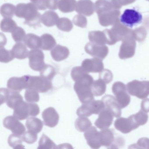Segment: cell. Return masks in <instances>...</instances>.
I'll list each match as a JSON object with an SVG mask.
<instances>
[{"label": "cell", "instance_id": "12", "mask_svg": "<svg viewBox=\"0 0 149 149\" xmlns=\"http://www.w3.org/2000/svg\"><path fill=\"white\" fill-rule=\"evenodd\" d=\"M113 117L112 113L105 108L99 113L98 118L95 122V125L101 130L108 129L112 124Z\"/></svg>", "mask_w": 149, "mask_h": 149}, {"label": "cell", "instance_id": "28", "mask_svg": "<svg viewBox=\"0 0 149 149\" xmlns=\"http://www.w3.org/2000/svg\"><path fill=\"white\" fill-rule=\"evenodd\" d=\"M91 90L95 96L102 95L106 91V83L100 79L94 81L91 86Z\"/></svg>", "mask_w": 149, "mask_h": 149}, {"label": "cell", "instance_id": "48", "mask_svg": "<svg viewBox=\"0 0 149 149\" xmlns=\"http://www.w3.org/2000/svg\"><path fill=\"white\" fill-rule=\"evenodd\" d=\"M30 1L35 5L38 10H45L47 9L45 0H30Z\"/></svg>", "mask_w": 149, "mask_h": 149}, {"label": "cell", "instance_id": "2", "mask_svg": "<svg viewBox=\"0 0 149 149\" xmlns=\"http://www.w3.org/2000/svg\"><path fill=\"white\" fill-rule=\"evenodd\" d=\"M13 109L14 116L20 120H25L29 116H36L40 112L38 104L34 103H27L23 100L18 103Z\"/></svg>", "mask_w": 149, "mask_h": 149}, {"label": "cell", "instance_id": "22", "mask_svg": "<svg viewBox=\"0 0 149 149\" xmlns=\"http://www.w3.org/2000/svg\"><path fill=\"white\" fill-rule=\"evenodd\" d=\"M59 18L57 14L53 11L45 12L42 16L41 22L47 27L54 26L56 25Z\"/></svg>", "mask_w": 149, "mask_h": 149}, {"label": "cell", "instance_id": "6", "mask_svg": "<svg viewBox=\"0 0 149 149\" xmlns=\"http://www.w3.org/2000/svg\"><path fill=\"white\" fill-rule=\"evenodd\" d=\"M26 76L27 88L33 89L40 93H46L52 88V84L50 80L46 79L41 76Z\"/></svg>", "mask_w": 149, "mask_h": 149}, {"label": "cell", "instance_id": "8", "mask_svg": "<svg viewBox=\"0 0 149 149\" xmlns=\"http://www.w3.org/2000/svg\"><path fill=\"white\" fill-rule=\"evenodd\" d=\"M28 58L29 66L35 71H40L46 66L44 54L40 49H32L29 51Z\"/></svg>", "mask_w": 149, "mask_h": 149}, {"label": "cell", "instance_id": "7", "mask_svg": "<svg viewBox=\"0 0 149 149\" xmlns=\"http://www.w3.org/2000/svg\"><path fill=\"white\" fill-rule=\"evenodd\" d=\"M112 91L122 109L125 108L130 104V97L128 94L126 85L124 84L122 82H116L112 85Z\"/></svg>", "mask_w": 149, "mask_h": 149}, {"label": "cell", "instance_id": "23", "mask_svg": "<svg viewBox=\"0 0 149 149\" xmlns=\"http://www.w3.org/2000/svg\"><path fill=\"white\" fill-rule=\"evenodd\" d=\"M23 42L27 47L30 49H39L40 48V37L34 34L29 33L26 35Z\"/></svg>", "mask_w": 149, "mask_h": 149}, {"label": "cell", "instance_id": "21", "mask_svg": "<svg viewBox=\"0 0 149 149\" xmlns=\"http://www.w3.org/2000/svg\"><path fill=\"white\" fill-rule=\"evenodd\" d=\"M12 51L15 58L19 60H23L28 57L29 53L27 46L22 42H17L14 45Z\"/></svg>", "mask_w": 149, "mask_h": 149}, {"label": "cell", "instance_id": "49", "mask_svg": "<svg viewBox=\"0 0 149 149\" xmlns=\"http://www.w3.org/2000/svg\"><path fill=\"white\" fill-rule=\"evenodd\" d=\"M141 110L146 113L149 112V98H145L141 104Z\"/></svg>", "mask_w": 149, "mask_h": 149}, {"label": "cell", "instance_id": "34", "mask_svg": "<svg viewBox=\"0 0 149 149\" xmlns=\"http://www.w3.org/2000/svg\"><path fill=\"white\" fill-rule=\"evenodd\" d=\"M56 148H57V147L54 141H52L45 134H42L39 141L38 149H48Z\"/></svg>", "mask_w": 149, "mask_h": 149}, {"label": "cell", "instance_id": "45", "mask_svg": "<svg viewBox=\"0 0 149 149\" xmlns=\"http://www.w3.org/2000/svg\"><path fill=\"white\" fill-rule=\"evenodd\" d=\"M131 146L132 148L149 149V139L145 137L139 139L136 143Z\"/></svg>", "mask_w": 149, "mask_h": 149}, {"label": "cell", "instance_id": "5", "mask_svg": "<svg viewBox=\"0 0 149 149\" xmlns=\"http://www.w3.org/2000/svg\"><path fill=\"white\" fill-rule=\"evenodd\" d=\"M143 19L141 13L134 8L125 9L120 17V22L130 28H133L141 24Z\"/></svg>", "mask_w": 149, "mask_h": 149}, {"label": "cell", "instance_id": "40", "mask_svg": "<svg viewBox=\"0 0 149 149\" xmlns=\"http://www.w3.org/2000/svg\"><path fill=\"white\" fill-rule=\"evenodd\" d=\"M85 51L89 54L93 56H97L103 58L104 57V53L98 49L90 43H88L85 47Z\"/></svg>", "mask_w": 149, "mask_h": 149}, {"label": "cell", "instance_id": "26", "mask_svg": "<svg viewBox=\"0 0 149 149\" xmlns=\"http://www.w3.org/2000/svg\"><path fill=\"white\" fill-rule=\"evenodd\" d=\"M40 49L42 50H51L56 45L55 39L49 34H44L40 36Z\"/></svg>", "mask_w": 149, "mask_h": 149}, {"label": "cell", "instance_id": "47", "mask_svg": "<svg viewBox=\"0 0 149 149\" xmlns=\"http://www.w3.org/2000/svg\"><path fill=\"white\" fill-rule=\"evenodd\" d=\"M59 0H45L47 8L51 10H56L58 8Z\"/></svg>", "mask_w": 149, "mask_h": 149}, {"label": "cell", "instance_id": "24", "mask_svg": "<svg viewBox=\"0 0 149 149\" xmlns=\"http://www.w3.org/2000/svg\"><path fill=\"white\" fill-rule=\"evenodd\" d=\"M26 126L28 130L35 133H40L43 126V123L40 119L36 117H30L26 122Z\"/></svg>", "mask_w": 149, "mask_h": 149}, {"label": "cell", "instance_id": "15", "mask_svg": "<svg viewBox=\"0 0 149 149\" xmlns=\"http://www.w3.org/2000/svg\"><path fill=\"white\" fill-rule=\"evenodd\" d=\"M114 126L122 133L127 134L137 129L134 122L130 117L128 118L118 117L114 123Z\"/></svg>", "mask_w": 149, "mask_h": 149}, {"label": "cell", "instance_id": "17", "mask_svg": "<svg viewBox=\"0 0 149 149\" xmlns=\"http://www.w3.org/2000/svg\"><path fill=\"white\" fill-rule=\"evenodd\" d=\"M44 124L51 128L55 127L59 120V116L55 109L53 107H49L45 109L42 113Z\"/></svg>", "mask_w": 149, "mask_h": 149}, {"label": "cell", "instance_id": "13", "mask_svg": "<svg viewBox=\"0 0 149 149\" xmlns=\"http://www.w3.org/2000/svg\"><path fill=\"white\" fill-rule=\"evenodd\" d=\"M87 143L93 149H98L102 146L99 132L94 126H91L84 134Z\"/></svg>", "mask_w": 149, "mask_h": 149}, {"label": "cell", "instance_id": "4", "mask_svg": "<svg viewBox=\"0 0 149 149\" xmlns=\"http://www.w3.org/2000/svg\"><path fill=\"white\" fill-rule=\"evenodd\" d=\"M105 109L102 101L92 100L87 103L83 104L77 111V115L79 117H89L93 114L98 115Z\"/></svg>", "mask_w": 149, "mask_h": 149}, {"label": "cell", "instance_id": "3", "mask_svg": "<svg viewBox=\"0 0 149 149\" xmlns=\"http://www.w3.org/2000/svg\"><path fill=\"white\" fill-rule=\"evenodd\" d=\"M130 95L139 99H144L149 95V81L134 80L126 84Z\"/></svg>", "mask_w": 149, "mask_h": 149}, {"label": "cell", "instance_id": "46", "mask_svg": "<svg viewBox=\"0 0 149 149\" xmlns=\"http://www.w3.org/2000/svg\"><path fill=\"white\" fill-rule=\"evenodd\" d=\"M11 91L10 90L6 88H1L0 89V97H1V104H3L4 103L6 102Z\"/></svg>", "mask_w": 149, "mask_h": 149}, {"label": "cell", "instance_id": "27", "mask_svg": "<svg viewBox=\"0 0 149 149\" xmlns=\"http://www.w3.org/2000/svg\"><path fill=\"white\" fill-rule=\"evenodd\" d=\"M77 3L76 0H59L58 8L62 13H72L76 10Z\"/></svg>", "mask_w": 149, "mask_h": 149}, {"label": "cell", "instance_id": "19", "mask_svg": "<svg viewBox=\"0 0 149 149\" xmlns=\"http://www.w3.org/2000/svg\"><path fill=\"white\" fill-rule=\"evenodd\" d=\"M51 55L56 61L60 62L67 59L70 55V51L67 47L57 45L51 49Z\"/></svg>", "mask_w": 149, "mask_h": 149}, {"label": "cell", "instance_id": "38", "mask_svg": "<svg viewBox=\"0 0 149 149\" xmlns=\"http://www.w3.org/2000/svg\"><path fill=\"white\" fill-rule=\"evenodd\" d=\"M38 91L32 88L26 89L25 98L27 102L29 103L37 102L40 100V95Z\"/></svg>", "mask_w": 149, "mask_h": 149}, {"label": "cell", "instance_id": "35", "mask_svg": "<svg viewBox=\"0 0 149 149\" xmlns=\"http://www.w3.org/2000/svg\"><path fill=\"white\" fill-rule=\"evenodd\" d=\"M56 25L59 30L63 32H70L73 28L72 22L67 18L59 19Z\"/></svg>", "mask_w": 149, "mask_h": 149}, {"label": "cell", "instance_id": "42", "mask_svg": "<svg viewBox=\"0 0 149 149\" xmlns=\"http://www.w3.org/2000/svg\"><path fill=\"white\" fill-rule=\"evenodd\" d=\"M22 137L24 142L27 143L31 144L34 143L37 141L38 136L37 133L28 130L23 134Z\"/></svg>", "mask_w": 149, "mask_h": 149}, {"label": "cell", "instance_id": "36", "mask_svg": "<svg viewBox=\"0 0 149 149\" xmlns=\"http://www.w3.org/2000/svg\"><path fill=\"white\" fill-rule=\"evenodd\" d=\"M23 100L22 96L19 92L11 91L6 102V104L11 109H14L15 106L20 101Z\"/></svg>", "mask_w": 149, "mask_h": 149}, {"label": "cell", "instance_id": "44", "mask_svg": "<svg viewBox=\"0 0 149 149\" xmlns=\"http://www.w3.org/2000/svg\"><path fill=\"white\" fill-rule=\"evenodd\" d=\"M99 79L103 80L106 84L109 83L113 79V74L110 70L108 69H104L100 72Z\"/></svg>", "mask_w": 149, "mask_h": 149}, {"label": "cell", "instance_id": "43", "mask_svg": "<svg viewBox=\"0 0 149 149\" xmlns=\"http://www.w3.org/2000/svg\"><path fill=\"white\" fill-rule=\"evenodd\" d=\"M73 22L75 26L81 28H84L87 26V19L82 15L78 14L75 15L73 18Z\"/></svg>", "mask_w": 149, "mask_h": 149}, {"label": "cell", "instance_id": "14", "mask_svg": "<svg viewBox=\"0 0 149 149\" xmlns=\"http://www.w3.org/2000/svg\"><path fill=\"white\" fill-rule=\"evenodd\" d=\"M105 109L109 110L115 117H120L122 114L121 107L118 103L116 97L111 95H106L102 98Z\"/></svg>", "mask_w": 149, "mask_h": 149}, {"label": "cell", "instance_id": "30", "mask_svg": "<svg viewBox=\"0 0 149 149\" xmlns=\"http://www.w3.org/2000/svg\"><path fill=\"white\" fill-rule=\"evenodd\" d=\"M130 117L134 122L137 128H138L139 126L145 124L148 121V116L147 113L143 111L142 110L139 111L136 114L131 115Z\"/></svg>", "mask_w": 149, "mask_h": 149}, {"label": "cell", "instance_id": "18", "mask_svg": "<svg viewBox=\"0 0 149 149\" xmlns=\"http://www.w3.org/2000/svg\"><path fill=\"white\" fill-rule=\"evenodd\" d=\"M81 67L84 70L89 73H99L104 70L102 62L96 58L87 59L82 63Z\"/></svg>", "mask_w": 149, "mask_h": 149}, {"label": "cell", "instance_id": "1", "mask_svg": "<svg viewBox=\"0 0 149 149\" xmlns=\"http://www.w3.org/2000/svg\"><path fill=\"white\" fill-rule=\"evenodd\" d=\"M33 3H20L16 6L15 15L19 18L25 19L24 23L32 27L40 25L42 15Z\"/></svg>", "mask_w": 149, "mask_h": 149}, {"label": "cell", "instance_id": "31", "mask_svg": "<svg viewBox=\"0 0 149 149\" xmlns=\"http://www.w3.org/2000/svg\"><path fill=\"white\" fill-rule=\"evenodd\" d=\"M17 27V24L12 18H5L1 23V29L5 33H13Z\"/></svg>", "mask_w": 149, "mask_h": 149}, {"label": "cell", "instance_id": "10", "mask_svg": "<svg viewBox=\"0 0 149 149\" xmlns=\"http://www.w3.org/2000/svg\"><path fill=\"white\" fill-rule=\"evenodd\" d=\"M71 77L74 81L91 87L94 82L93 78L84 70L82 67L73 68L71 73Z\"/></svg>", "mask_w": 149, "mask_h": 149}, {"label": "cell", "instance_id": "33", "mask_svg": "<svg viewBox=\"0 0 149 149\" xmlns=\"http://www.w3.org/2000/svg\"><path fill=\"white\" fill-rule=\"evenodd\" d=\"M22 137L21 135L16 134H11L8 138V143L11 147L14 149H21L24 148V146L22 145Z\"/></svg>", "mask_w": 149, "mask_h": 149}, {"label": "cell", "instance_id": "41", "mask_svg": "<svg viewBox=\"0 0 149 149\" xmlns=\"http://www.w3.org/2000/svg\"><path fill=\"white\" fill-rule=\"evenodd\" d=\"M26 36L25 30L20 27H17L12 33V37L16 42H21L23 41Z\"/></svg>", "mask_w": 149, "mask_h": 149}, {"label": "cell", "instance_id": "39", "mask_svg": "<svg viewBox=\"0 0 149 149\" xmlns=\"http://www.w3.org/2000/svg\"><path fill=\"white\" fill-rule=\"evenodd\" d=\"M40 72V76L50 81L53 79L56 74V71L54 68L53 66L49 64H46L44 68Z\"/></svg>", "mask_w": 149, "mask_h": 149}, {"label": "cell", "instance_id": "25", "mask_svg": "<svg viewBox=\"0 0 149 149\" xmlns=\"http://www.w3.org/2000/svg\"><path fill=\"white\" fill-rule=\"evenodd\" d=\"M76 12L79 14L89 16L92 13V5L88 0H79L77 3Z\"/></svg>", "mask_w": 149, "mask_h": 149}, {"label": "cell", "instance_id": "16", "mask_svg": "<svg viewBox=\"0 0 149 149\" xmlns=\"http://www.w3.org/2000/svg\"><path fill=\"white\" fill-rule=\"evenodd\" d=\"M8 88L10 91L20 92L23 89H26L28 87L27 76L22 77H13L7 82Z\"/></svg>", "mask_w": 149, "mask_h": 149}, {"label": "cell", "instance_id": "20", "mask_svg": "<svg viewBox=\"0 0 149 149\" xmlns=\"http://www.w3.org/2000/svg\"><path fill=\"white\" fill-rule=\"evenodd\" d=\"M99 133L102 146L110 148L116 139L113 131L108 128L102 130L99 132Z\"/></svg>", "mask_w": 149, "mask_h": 149}, {"label": "cell", "instance_id": "11", "mask_svg": "<svg viewBox=\"0 0 149 149\" xmlns=\"http://www.w3.org/2000/svg\"><path fill=\"white\" fill-rule=\"evenodd\" d=\"M3 124L6 129L10 130L14 134L22 135L26 132L24 125L14 116H8L5 118Z\"/></svg>", "mask_w": 149, "mask_h": 149}, {"label": "cell", "instance_id": "9", "mask_svg": "<svg viewBox=\"0 0 149 149\" xmlns=\"http://www.w3.org/2000/svg\"><path fill=\"white\" fill-rule=\"evenodd\" d=\"M74 88L82 103H87L94 100V95L91 91V86L75 82Z\"/></svg>", "mask_w": 149, "mask_h": 149}, {"label": "cell", "instance_id": "32", "mask_svg": "<svg viewBox=\"0 0 149 149\" xmlns=\"http://www.w3.org/2000/svg\"><path fill=\"white\" fill-rule=\"evenodd\" d=\"M16 6L12 4L6 3L3 4L0 9V13L4 18H12L15 13Z\"/></svg>", "mask_w": 149, "mask_h": 149}, {"label": "cell", "instance_id": "29", "mask_svg": "<svg viewBox=\"0 0 149 149\" xmlns=\"http://www.w3.org/2000/svg\"><path fill=\"white\" fill-rule=\"evenodd\" d=\"M92 125V123L86 117H79L76 120V129L80 132H85Z\"/></svg>", "mask_w": 149, "mask_h": 149}, {"label": "cell", "instance_id": "37", "mask_svg": "<svg viewBox=\"0 0 149 149\" xmlns=\"http://www.w3.org/2000/svg\"><path fill=\"white\" fill-rule=\"evenodd\" d=\"M14 56L12 50L6 49L4 46L0 47V61L8 63L13 60Z\"/></svg>", "mask_w": 149, "mask_h": 149}]
</instances>
